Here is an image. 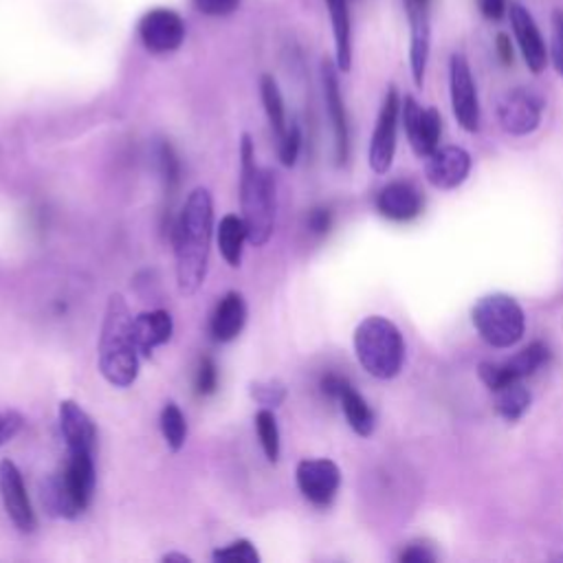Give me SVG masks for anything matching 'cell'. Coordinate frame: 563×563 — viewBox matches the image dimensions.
Masks as SVG:
<instances>
[{
    "label": "cell",
    "mask_w": 563,
    "mask_h": 563,
    "mask_svg": "<svg viewBox=\"0 0 563 563\" xmlns=\"http://www.w3.org/2000/svg\"><path fill=\"white\" fill-rule=\"evenodd\" d=\"M337 65L331 60H324L322 65V84H324V100H326V111L333 124V135H335V159L340 165L348 161L351 154V128H348V115H346V104L342 97V87H340V76H337Z\"/></svg>",
    "instance_id": "5bb4252c"
},
{
    "label": "cell",
    "mask_w": 563,
    "mask_h": 563,
    "mask_svg": "<svg viewBox=\"0 0 563 563\" xmlns=\"http://www.w3.org/2000/svg\"><path fill=\"white\" fill-rule=\"evenodd\" d=\"M331 225H333V216H331L329 209L318 207V209L311 211V216H309V227H311L315 233H326V231L331 229Z\"/></svg>",
    "instance_id": "ab89813d"
},
{
    "label": "cell",
    "mask_w": 563,
    "mask_h": 563,
    "mask_svg": "<svg viewBox=\"0 0 563 563\" xmlns=\"http://www.w3.org/2000/svg\"><path fill=\"white\" fill-rule=\"evenodd\" d=\"M244 324H246L244 298L240 294L231 291L218 302V307L211 315V326H209L211 337L218 344H229L242 333Z\"/></svg>",
    "instance_id": "44dd1931"
},
{
    "label": "cell",
    "mask_w": 563,
    "mask_h": 563,
    "mask_svg": "<svg viewBox=\"0 0 563 563\" xmlns=\"http://www.w3.org/2000/svg\"><path fill=\"white\" fill-rule=\"evenodd\" d=\"M337 399H340V403H342V410H344L346 421H348V425L353 427V432L359 434V436H364V438L372 436L377 423H375V412L370 410V405L366 403V399H364L348 381H346L344 388L340 390Z\"/></svg>",
    "instance_id": "603a6c76"
},
{
    "label": "cell",
    "mask_w": 563,
    "mask_h": 563,
    "mask_svg": "<svg viewBox=\"0 0 563 563\" xmlns=\"http://www.w3.org/2000/svg\"><path fill=\"white\" fill-rule=\"evenodd\" d=\"M216 388H218V368L211 357H203L196 372V394L209 397L216 392Z\"/></svg>",
    "instance_id": "d6a6232c"
},
{
    "label": "cell",
    "mask_w": 563,
    "mask_h": 563,
    "mask_svg": "<svg viewBox=\"0 0 563 563\" xmlns=\"http://www.w3.org/2000/svg\"><path fill=\"white\" fill-rule=\"evenodd\" d=\"M449 93L451 111L456 122L467 133H478L480 128V100L469 60L462 54H453L449 60Z\"/></svg>",
    "instance_id": "52a82bcc"
},
{
    "label": "cell",
    "mask_w": 563,
    "mask_h": 563,
    "mask_svg": "<svg viewBox=\"0 0 563 563\" xmlns=\"http://www.w3.org/2000/svg\"><path fill=\"white\" fill-rule=\"evenodd\" d=\"M543 97L530 87H517L506 91L497 102L499 126L513 137H526L541 124Z\"/></svg>",
    "instance_id": "8992f818"
},
{
    "label": "cell",
    "mask_w": 563,
    "mask_h": 563,
    "mask_svg": "<svg viewBox=\"0 0 563 563\" xmlns=\"http://www.w3.org/2000/svg\"><path fill=\"white\" fill-rule=\"evenodd\" d=\"M21 425H23V418L14 412L0 416V445H5L8 440H12L19 434Z\"/></svg>",
    "instance_id": "74e56055"
},
{
    "label": "cell",
    "mask_w": 563,
    "mask_h": 563,
    "mask_svg": "<svg viewBox=\"0 0 563 563\" xmlns=\"http://www.w3.org/2000/svg\"><path fill=\"white\" fill-rule=\"evenodd\" d=\"M133 315L126 300L113 294L100 337V372L115 388H128L139 375V351L133 340Z\"/></svg>",
    "instance_id": "3957f363"
},
{
    "label": "cell",
    "mask_w": 563,
    "mask_h": 563,
    "mask_svg": "<svg viewBox=\"0 0 563 563\" xmlns=\"http://www.w3.org/2000/svg\"><path fill=\"white\" fill-rule=\"evenodd\" d=\"M242 0H192V5L196 12H200L203 16H211V19H222V16H231Z\"/></svg>",
    "instance_id": "836d02e7"
},
{
    "label": "cell",
    "mask_w": 563,
    "mask_h": 563,
    "mask_svg": "<svg viewBox=\"0 0 563 563\" xmlns=\"http://www.w3.org/2000/svg\"><path fill=\"white\" fill-rule=\"evenodd\" d=\"M137 34L141 45L157 56L163 54H172L176 49H181V45L185 43V21L165 8H157L150 10L141 16L139 25H137Z\"/></svg>",
    "instance_id": "ba28073f"
},
{
    "label": "cell",
    "mask_w": 563,
    "mask_h": 563,
    "mask_svg": "<svg viewBox=\"0 0 563 563\" xmlns=\"http://www.w3.org/2000/svg\"><path fill=\"white\" fill-rule=\"evenodd\" d=\"M251 397L266 410H275L287 399V388L279 381H266V383H251Z\"/></svg>",
    "instance_id": "4dcf8cb0"
},
{
    "label": "cell",
    "mask_w": 563,
    "mask_h": 563,
    "mask_svg": "<svg viewBox=\"0 0 563 563\" xmlns=\"http://www.w3.org/2000/svg\"><path fill=\"white\" fill-rule=\"evenodd\" d=\"M159 163H161V174H163V181H165L168 189H174L179 185L181 168H179V159H176V154H174L170 143H161V148H159Z\"/></svg>",
    "instance_id": "e575fe53"
},
{
    "label": "cell",
    "mask_w": 563,
    "mask_h": 563,
    "mask_svg": "<svg viewBox=\"0 0 563 563\" xmlns=\"http://www.w3.org/2000/svg\"><path fill=\"white\" fill-rule=\"evenodd\" d=\"M255 429H257V438H260V445L264 449V456L271 462H277V458H279V429H277L275 414L266 407L260 410L255 414Z\"/></svg>",
    "instance_id": "f1b7e54d"
},
{
    "label": "cell",
    "mask_w": 563,
    "mask_h": 563,
    "mask_svg": "<svg viewBox=\"0 0 563 563\" xmlns=\"http://www.w3.org/2000/svg\"><path fill=\"white\" fill-rule=\"evenodd\" d=\"M0 497H3L5 510L21 532L36 530L38 521L23 482V473L12 460L0 462Z\"/></svg>",
    "instance_id": "4fadbf2b"
},
{
    "label": "cell",
    "mask_w": 563,
    "mask_h": 563,
    "mask_svg": "<svg viewBox=\"0 0 563 563\" xmlns=\"http://www.w3.org/2000/svg\"><path fill=\"white\" fill-rule=\"evenodd\" d=\"M377 209L381 216L397 220V222H405L412 220L421 214L423 209V196L421 192L407 183V181H394L388 183L379 196H377Z\"/></svg>",
    "instance_id": "ac0fdd59"
},
{
    "label": "cell",
    "mask_w": 563,
    "mask_h": 563,
    "mask_svg": "<svg viewBox=\"0 0 563 563\" xmlns=\"http://www.w3.org/2000/svg\"><path fill=\"white\" fill-rule=\"evenodd\" d=\"M508 21H510V30L515 34L517 47L521 51V58H524L528 71L539 76L548 65V49H545V41L537 27L532 14L524 5L510 3Z\"/></svg>",
    "instance_id": "9a60e30c"
},
{
    "label": "cell",
    "mask_w": 563,
    "mask_h": 563,
    "mask_svg": "<svg viewBox=\"0 0 563 563\" xmlns=\"http://www.w3.org/2000/svg\"><path fill=\"white\" fill-rule=\"evenodd\" d=\"M355 353L368 375L390 381L401 375L405 361V342L397 324L388 318H366L355 331Z\"/></svg>",
    "instance_id": "277c9868"
},
{
    "label": "cell",
    "mask_w": 563,
    "mask_h": 563,
    "mask_svg": "<svg viewBox=\"0 0 563 563\" xmlns=\"http://www.w3.org/2000/svg\"><path fill=\"white\" fill-rule=\"evenodd\" d=\"M161 432H163V438H165V443H168V447L172 451H181L183 449L185 438H187V423H185V416L179 410V405L168 403L163 407V412H161Z\"/></svg>",
    "instance_id": "83f0119b"
},
{
    "label": "cell",
    "mask_w": 563,
    "mask_h": 563,
    "mask_svg": "<svg viewBox=\"0 0 563 563\" xmlns=\"http://www.w3.org/2000/svg\"><path fill=\"white\" fill-rule=\"evenodd\" d=\"M244 240L249 238H246V227L242 216L227 214L218 225V249L229 266H240Z\"/></svg>",
    "instance_id": "cb8c5ba5"
},
{
    "label": "cell",
    "mask_w": 563,
    "mask_h": 563,
    "mask_svg": "<svg viewBox=\"0 0 563 563\" xmlns=\"http://www.w3.org/2000/svg\"><path fill=\"white\" fill-rule=\"evenodd\" d=\"M550 56L554 62V69L563 76V12L556 10L552 14V45Z\"/></svg>",
    "instance_id": "d590c367"
},
{
    "label": "cell",
    "mask_w": 563,
    "mask_h": 563,
    "mask_svg": "<svg viewBox=\"0 0 563 563\" xmlns=\"http://www.w3.org/2000/svg\"><path fill=\"white\" fill-rule=\"evenodd\" d=\"M480 14L489 21H499L504 14H508L506 0H478Z\"/></svg>",
    "instance_id": "8d00e7d4"
},
{
    "label": "cell",
    "mask_w": 563,
    "mask_h": 563,
    "mask_svg": "<svg viewBox=\"0 0 563 563\" xmlns=\"http://www.w3.org/2000/svg\"><path fill=\"white\" fill-rule=\"evenodd\" d=\"M214 561H229V563H257L260 554L255 545L246 539H238L220 550L214 552Z\"/></svg>",
    "instance_id": "f546056e"
},
{
    "label": "cell",
    "mask_w": 563,
    "mask_h": 563,
    "mask_svg": "<svg viewBox=\"0 0 563 563\" xmlns=\"http://www.w3.org/2000/svg\"><path fill=\"white\" fill-rule=\"evenodd\" d=\"M163 561H183V563H187L189 556H185V554H174V552H172V554H165Z\"/></svg>",
    "instance_id": "b9f144b4"
},
{
    "label": "cell",
    "mask_w": 563,
    "mask_h": 563,
    "mask_svg": "<svg viewBox=\"0 0 563 563\" xmlns=\"http://www.w3.org/2000/svg\"><path fill=\"white\" fill-rule=\"evenodd\" d=\"M300 150H302L300 126L298 124H289L287 133L282 135V139H279V161H282V165L294 168L298 163Z\"/></svg>",
    "instance_id": "1f68e13d"
},
{
    "label": "cell",
    "mask_w": 563,
    "mask_h": 563,
    "mask_svg": "<svg viewBox=\"0 0 563 563\" xmlns=\"http://www.w3.org/2000/svg\"><path fill=\"white\" fill-rule=\"evenodd\" d=\"M493 397H495V410H497V414H499L504 421H508V423L519 421V418L528 412L530 401H532L530 390L524 386L521 379L508 381V383H504L502 388L493 390Z\"/></svg>",
    "instance_id": "d4e9b609"
},
{
    "label": "cell",
    "mask_w": 563,
    "mask_h": 563,
    "mask_svg": "<svg viewBox=\"0 0 563 563\" xmlns=\"http://www.w3.org/2000/svg\"><path fill=\"white\" fill-rule=\"evenodd\" d=\"M174 324L168 311H148L133 320V340L143 357H150L159 346L170 342Z\"/></svg>",
    "instance_id": "ffe728a7"
},
{
    "label": "cell",
    "mask_w": 563,
    "mask_h": 563,
    "mask_svg": "<svg viewBox=\"0 0 563 563\" xmlns=\"http://www.w3.org/2000/svg\"><path fill=\"white\" fill-rule=\"evenodd\" d=\"M403 563H432L436 554L427 545H410L399 556Z\"/></svg>",
    "instance_id": "f35d334b"
},
{
    "label": "cell",
    "mask_w": 563,
    "mask_h": 563,
    "mask_svg": "<svg viewBox=\"0 0 563 563\" xmlns=\"http://www.w3.org/2000/svg\"><path fill=\"white\" fill-rule=\"evenodd\" d=\"M260 95H262V104H264L268 124H271L275 137L282 139V135H285L287 128H289L287 106H285V97H282V91H279L277 82L271 76H262Z\"/></svg>",
    "instance_id": "484cf974"
},
{
    "label": "cell",
    "mask_w": 563,
    "mask_h": 563,
    "mask_svg": "<svg viewBox=\"0 0 563 563\" xmlns=\"http://www.w3.org/2000/svg\"><path fill=\"white\" fill-rule=\"evenodd\" d=\"M399 119H401V100L394 87L388 89L372 139H370V168L377 174H386L392 163H394V154H397V130H399Z\"/></svg>",
    "instance_id": "9c48e42d"
},
{
    "label": "cell",
    "mask_w": 563,
    "mask_h": 563,
    "mask_svg": "<svg viewBox=\"0 0 563 563\" xmlns=\"http://www.w3.org/2000/svg\"><path fill=\"white\" fill-rule=\"evenodd\" d=\"M401 119L416 157L427 159L434 150H438L443 119L436 108H423L412 95H405L401 102Z\"/></svg>",
    "instance_id": "30bf717a"
},
{
    "label": "cell",
    "mask_w": 563,
    "mask_h": 563,
    "mask_svg": "<svg viewBox=\"0 0 563 563\" xmlns=\"http://www.w3.org/2000/svg\"><path fill=\"white\" fill-rule=\"evenodd\" d=\"M296 478L302 495L315 506H331L342 484L340 467L326 458L302 460L298 464Z\"/></svg>",
    "instance_id": "7c38bea8"
},
{
    "label": "cell",
    "mask_w": 563,
    "mask_h": 563,
    "mask_svg": "<svg viewBox=\"0 0 563 563\" xmlns=\"http://www.w3.org/2000/svg\"><path fill=\"white\" fill-rule=\"evenodd\" d=\"M62 482L78 508V513L82 515L93 499V491H95V462H93V453L91 451H69L67 464L60 471Z\"/></svg>",
    "instance_id": "e0dca14e"
},
{
    "label": "cell",
    "mask_w": 563,
    "mask_h": 563,
    "mask_svg": "<svg viewBox=\"0 0 563 563\" xmlns=\"http://www.w3.org/2000/svg\"><path fill=\"white\" fill-rule=\"evenodd\" d=\"M214 231V200L209 189L196 187L174 227V255L179 291L192 296L200 289L207 275L209 244Z\"/></svg>",
    "instance_id": "6da1fadb"
},
{
    "label": "cell",
    "mask_w": 563,
    "mask_h": 563,
    "mask_svg": "<svg viewBox=\"0 0 563 563\" xmlns=\"http://www.w3.org/2000/svg\"><path fill=\"white\" fill-rule=\"evenodd\" d=\"M545 361H548V348L541 342H532L530 346L519 351L513 359L504 361V368L513 379L524 381L526 377L535 375Z\"/></svg>",
    "instance_id": "4316f807"
},
{
    "label": "cell",
    "mask_w": 563,
    "mask_h": 563,
    "mask_svg": "<svg viewBox=\"0 0 563 563\" xmlns=\"http://www.w3.org/2000/svg\"><path fill=\"white\" fill-rule=\"evenodd\" d=\"M60 432L69 451H91L95 449V423L93 418L73 401H62L58 410Z\"/></svg>",
    "instance_id": "d6986e66"
},
{
    "label": "cell",
    "mask_w": 563,
    "mask_h": 563,
    "mask_svg": "<svg viewBox=\"0 0 563 563\" xmlns=\"http://www.w3.org/2000/svg\"><path fill=\"white\" fill-rule=\"evenodd\" d=\"M471 172V154L458 146H445L434 150L425 159V176L436 189L460 187Z\"/></svg>",
    "instance_id": "2e32d148"
},
{
    "label": "cell",
    "mask_w": 563,
    "mask_h": 563,
    "mask_svg": "<svg viewBox=\"0 0 563 563\" xmlns=\"http://www.w3.org/2000/svg\"><path fill=\"white\" fill-rule=\"evenodd\" d=\"M478 335L493 348H513L526 333V315L519 302L506 294L480 298L471 309Z\"/></svg>",
    "instance_id": "5b68a950"
},
{
    "label": "cell",
    "mask_w": 563,
    "mask_h": 563,
    "mask_svg": "<svg viewBox=\"0 0 563 563\" xmlns=\"http://www.w3.org/2000/svg\"><path fill=\"white\" fill-rule=\"evenodd\" d=\"M495 47H497L499 60H502L504 65H510V62H513V47H510V38H508L506 34H497Z\"/></svg>",
    "instance_id": "60d3db41"
},
{
    "label": "cell",
    "mask_w": 563,
    "mask_h": 563,
    "mask_svg": "<svg viewBox=\"0 0 563 563\" xmlns=\"http://www.w3.org/2000/svg\"><path fill=\"white\" fill-rule=\"evenodd\" d=\"M333 38H335V65L342 73L353 69V21L348 0H326Z\"/></svg>",
    "instance_id": "7402d4cb"
},
{
    "label": "cell",
    "mask_w": 563,
    "mask_h": 563,
    "mask_svg": "<svg viewBox=\"0 0 563 563\" xmlns=\"http://www.w3.org/2000/svg\"><path fill=\"white\" fill-rule=\"evenodd\" d=\"M242 172H240V205L242 220L246 227V238L253 246H264L275 227V179L271 170L255 163V150L249 135H242Z\"/></svg>",
    "instance_id": "7a4b0ae2"
},
{
    "label": "cell",
    "mask_w": 563,
    "mask_h": 563,
    "mask_svg": "<svg viewBox=\"0 0 563 563\" xmlns=\"http://www.w3.org/2000/svg\"><path fill=\"white\" fill-rule=\"evenodd\" d=\"M432 0H403L410 21V69L416 87H423L432 51Z\"/></svg>",
    "instance_id": "8fae6325"
}]
</instances>
